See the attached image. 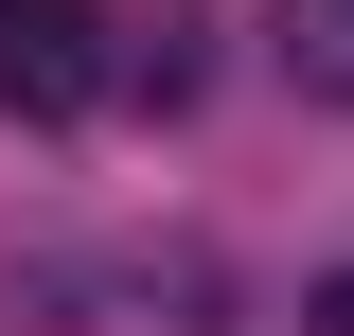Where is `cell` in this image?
I'll list each match as a JSON object with an SVG mask.
<instances>
[{
    "mask_svg": "<svg viewBox=\"0 0 354 336\" xmlns=\"http://www.w3.org/2000/svg\"><path fill=\"white\" fill-rule=\"evenodd\" d=\"M106 71V0H0V124H88Z\"/></svg>",
    "mask_w": 354,
    "mask_h": 336,
    "instance_id": "6da1fadb",
    "label": "cell"
},
{
    "mask_svg": "<svg viewBox=\"0 0 354 336\" xmlns=\"http://www.w3.org/2000/svg\"><path fill=\"white\" fill-rule=\"evenodd\" d=\"M266 53L301 106H354V0H266Z\"/></svg>",
    "mask_w": 354,
    "mask_h": 336,
    "instance_id": "7a4b0ae2",
    "label": "cell"
},
{
    "mask_svg": "<svg viewBox=\"0 0 354 336\" xmlns=\"http://www.w3.org/2000/svg\"><path fill=\"white\" fill-rule=\"evenodd\" d=\"M301 336H354V265H337V283H319V301H301Z\"/></svg>",
    "mask_w": 354,
    "mask_h": 336,
    "instance_id": "3957f363",
    "label": "cell"
}]
</instances>
